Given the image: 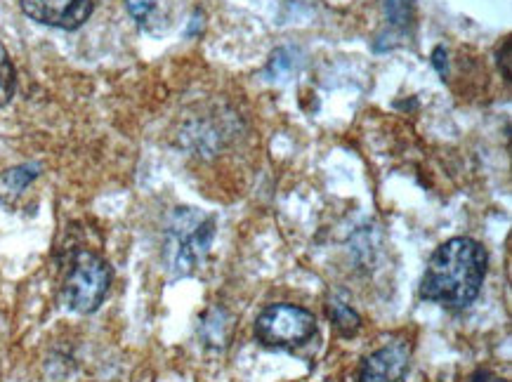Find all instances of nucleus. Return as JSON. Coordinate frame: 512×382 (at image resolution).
I'll list each match as a JSON object with an SVG mask.
<instances>
[{"mask_svg": "<svg viewBox=\"0 0 512 382\" xmlns=\"http://www.w3.org/2000/svg\"><path fill=\"white\" fill-rule=\"evenodd\" d=\"M487 248L468 236L442 243L430 255L420 281V298L449 309H465L479 298L487 276Z\"/></svg>", "mask_w": 512, "mask_h": 382, "instance_id": "obj_1", "label": "nucleus"}, {"mask_svg": "<svg viewBox=\"0 0 512 382\" xmlns=\"http://www.w3.org/2000/svg\"><path fill=\"white\" fill-rule=\"evenodd\" d=\"M215 236L213 217L196 208H177L168 227L166 262L173 276L192 274L206 258Z\"/></svg>", "mask_w": 512, "mask_h": 382, "instance_id": "obj_2", "label": "nucleus"}, {"mask_svg": "<svg viewBox=\"0 0 512 382\" xmlns=\"http://www.w3.org/2000/svg\"><path fill=\"white\" fill-rule=\"evenodd\" d=\"M111 286L109 262L90 250H78L64 279V302L71 312L93 314L107 298Z\"/></svg>", "mask_w": 512, "mask_h": 382, "instance_id": "obj_3", "label": "nucleus"}, {"mask_svg": "<svg viewBox=\"0 0 512 382\" xmlns=\"http://www.w3.org/2000/svg\"><path fill=\"white\" fill-rule=\"evenodd\" d=\"M317 333V319L298 305H269L255 319V340L269 349H298Z\"/></svg>", "mask_w": 512, "mask_h": 382, "instance_id": "obj_4", "label": "nucleus"}, {"mask_svg": "<svg viewBox=\"0 0 512 382\" xmlns=\"http://www.w3.org/2000/svg\"><path fill=\"white\" fill-rule=\"evenodd\" d=\"M22 12L38 24L55 29L76 31L88 22L95 10V0H19Z\"/></svg>", "mask_w": 512, "mask_h": 382, "instance_id": "obj_5", "label": "nucleus"}, {"mask_svg": "<svg viewBox=\"0 0 512 382\" xmlns=\"http://www.w3.org/2000/svg\"><path fill=\"white\" fill-rule=\"evenodd\" d=\"M409 345L392 342L369 354L359 368L357 382H399L409 366Z\"/></svg>", "mask_w": 512, "mask_h": 382, "instance_id": "obj_6", "label": "nucleus"}, {"mask_svg": "<svg viewBox=\"0 0 512 382\" xmlns=\"http://www.w3.org/2000/svg\"><path fill=\"white\" fill-rule=\"evenodd\" d=\"M41 175V166H36V163H31V166H19V168H12L0 177V194H19V191H24L29 187L31 182L36 180V177Z\"/></svg>", "mask_w": 512, "mask_h": 382, "instance_id": "obj_7", "label": "nucleus"}, {"mask_svg": "<svg viewBox=\"0 0 512 382\" xmlns=\"http://www.w3.org/2000/svg\"><path fill=\"white\" fill-rule=\"evenodd\" d=\"M328 312H331L333 326L338 328L340 335H345V338H352V335L359 331V326H361L359 314L354 312V309L347 305V302L333 300L331 307H328Z\"/></svg>", "mask_w": 512, "mask_h": 382, "instance_id": "obj_8", "label": "nucleus"}, {"mask_svg": "<svg viewBox=\"0 0 512 382\" xmlns=\"http://www.w3.org/2000/svg\"><path fill=\"white\" fill-rule=\"evenodd\" d=\"M15 88H17L15 67H12L8 50H5L3 43H0V107H8L12 97H15Z\"/></svg>", "mask_w": 512, "mask_h": 382, "instance_id": "obj_9", "label": "nucleus"}, {"mask_svg": "<svg viewBox=\"0 0 512 382\" xmlns=\"http://www.w3.org/2000/svg\"><path fill=\"white\" fill-rule=\"evenodd\" d=\"M416 5L413 0H385V15L395 29H406L413 22Z\"/></svg>", "mask_w": 512, "mask_h": 382, "instance_id": "obj_10", "label": "nucleus"}, {"mask_svg": "<svg viewBox=\"0 0 512 382\" xmlns=\"http://www.w3.org/2000/svg\"><path fill=\"white\" fill-rule=\"evenodd\" d=\"M126 5L130 15H133L140 24L152 22V17L156 15V8H159L156 0H126Z\"/></svg>", "mask_w": 512, "mask_h": 382, "instance_id": "obj_11", "label": "nucleus"}, {"mask_svg": "<svg viewBox=\"0 0 512 382\" xmlns=\"http://www.w3.org/2000/svg\"><path fill=\"white\" fill-rule=\"evenodd\" d=\"M503 62V76L505 81H510V41L503 43V59H498V64Z\"/></svg>", "mask_w": 512, "mask_h": 382, "instance_id": "obj_12", "label": "nucleus"}, {"mask_svg": "<svg viewBox=\"0 0 512 382\" xmlns=\"http://www.w3.org/2000/svg\"><path fill=\"white\" fill-rule=\"evenodd\" d=\"M432 62H435V67H437V71L439 74H446V52H444V48H437L435 50V55H432Z\"/></svg>", "mask_w": 512, "mask_h": 382, "instance_id": "obj_13", "label": "nucleus"}, {"mask_svg": "<svg viewBox=\"0 0 512 382\" xmlns=\"http://www.w3.org/2000/svg\"><path fill=\"white\" fill-rule=\"evenodd\" d=\"M494 382H505V380H494Z\"/></svg>", "mask_w": 512, "mask_h": 382, "instance_id": "obj_14", "label": "nucleus"}, {"mask_svg": "<svg viewBox=\"0 0 512 382\" xmlns=\"http://www.w3.org/2000/svg\"><path fill=\"white\" fill-rule=\"evenodd\" d=\"M95 3H97V0H95Z\"/></svg>", "mask_w": 512, "mask_h": 382, "instance_id": "obj_15", "label": "nucleus"}]
</instances>
